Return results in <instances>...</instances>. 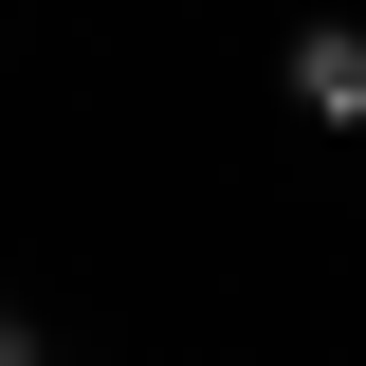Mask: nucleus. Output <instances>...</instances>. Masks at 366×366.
<instances>
[{
	"mask_svg": "<svg viewBox=\"0 0 366 366\" xmlns=\"http://www.w3.org/2000/svg\"><path fill=\"white\" fill-rule=\"evenodd\" d=\"M293 92H312V110H348V92H366V37H348V19H312V37H293Z\"/></svg>",
	"mask_w": 366,
	"mask_h": 366,
	"instance_id": "obj_1",
	"label": "nucleus"
},
{
	"mask_svg": "<svg viewBox=\"0 0 366 366\" xmlns=\"http://www.w3.org/2000/svg\"><path fill=\"white\" fill-rule=\"evenodd\" d=\"M348 129H366V92H348Z\"/></svg>",
	"mask_w": 366,
	"mask_h": 366,
	"instance_id": "obj_2",
	"label": "nucleus"
}]
</instances>
